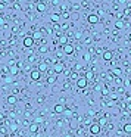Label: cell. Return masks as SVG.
<instances>
[{
  "instance_id": "21",
  "label": "cell",
  "mask_w": 131,
  "mask_h": 137,
  "mask_svg": "<svg viewBox=\"0 0 131 137\" xmlns=\"http://www.w3.org/2000/svg\"><path fill=\"white\" fill-rule=\"evenodd\" d=\"M115 27H116L118 30H122V28H124V22H122V21H116V22H115Z\"/></svg>"
},
{
  "instance_id": "30",
  "label": "cell",
  "mask_w": 131,
  "mask_h": 137,
  "mask_svg": "<svg viewBox=\"0 0 131 137\" xmlns=\"http://www.w3.org/2000/svg\"><path fill=\"white\" fill-rule=\"evenodd\" d=\"M84 59H86V61H90V53H86V55H84Z\"/></svg>"
},
{
  "instance_id": "20",
  "label": "cell",
  "mask_w": 131,
  "mask_h": 137,
  "mask_svg": "<svg viewBox=\"0 0 131 137\" xmlns=\"http://www.w3.org/2000/svg\"><path fill=\"white\" fill-rule=\"evenodd\" d=\"M50 19H52V22H59V19H60V16H59L58 13H52V16H50Z\"/></svg>"
},
{
  "instance_id": "10",
  "label": "cell",
  "mask_w": 131,
  "mask_h": 137,
  "mask_svg": "<svg viewBox=\"0 0 131 137\" xmlns=\"http://www.w3.org/2000/svg\"><path fill=\"white\" fill-rule=\"evenodd\" d=\"M38 71H40V72H47V71H49V63L40 62V63H38Z\"/></svg>"
},
{
  "instance_id": "16",
  "label": "cell",
  "mask_w": 131,
  "mask_h": 137,
  "mask_svg": "<svg viewBox=\"0 0 131 137\" xmlns=\"http://www.w3.org/2000/svg\"><path fill=\"white\" fill-rule=\"evenodd\" d=\"M111 72H112V74H114L115 77H121V75H122V71H121L119 68H114V69H112Z\"/></svg>"
},
{
  "instance_id": "38",
  "label": "cell",
  "mask_w": 131,
  "mask_h": 137,
  "mask_svg": "<svg viewBox=\"0 0 131 137\" xmlns=\"http://www.w3.org/2000/svg\"><path fill=\"white\" fill-rule=\"evenodd\" d=\"M38 1H44V0H38Z\"/></svg>"
},
{
  "instance_id": "22",
  "label": "cell",
  "mask_w": 131,
  "mask_h": 137,
  "mask_svg": "<svg viewBox=\"0 0 131 137\" xmlns=\"http://www.w3.org/2000/svg\"><path fill=\"white\" fill-rule=\"evenodd\" d=\"M40 53H47V50H49V47L47 46H40Z\"/></svg>"
},
{
  "instance_id": "28",
  "label": "cell",
  "mask_w": 131,
  "mask_h": 137,
  "mask_svg": "<svg viewBox=\"0 0 131 137\" xmlns=\"http://www.w3.org/2000/svg\"><path fill=\"white\" fill-rule=\"evenodd\" d=\"M115 83H116V84H122V80H121L119 77H116V78H115Z\"/></svg>"
},
{
  "instance_id": "18",
  "label": "cell",
  "mask_w": 131,
  "mask_h": 137,
  "mask_svg": "<svg viewBox=\"0 0 131 137\" xmlns=\"http://www.w3.org/2000/svg\"><path fill=\"white\" fill-rule=\"evenodd\" d=\"M56 80H58V75L55 74V75H50V77L47 78V83H49V84H55V83H56Z\"/></svg>"
},
{
  "instance_id": "26",
  "label": "cell",
  "mask_w": 131,
  "mask_h": 137,
  "mask_svg": "<svg viewBox=\"0 0 131 137\" xmlns=\"http://www.w3.org/2000/svg\"><path fill=\"white\" fill-rule=\"evenodd\" d=\"M102 93H103V96H106V94L109 93V90H108V87H106V86L103 87V90H102Z\"/></svg>"
},
{
  "instance_id": "1",
  "label": "cell",
  "mask_w": 131,
  "mask_h": 137,
  "mask_svg": "<svg viewBox=\"0 0 131 137\" xmlns=\"http://www.w3.org/2000/svg\"><path fill=\"white\" fill-rule=\"evenodd\" d=\"M62 50H63V53H65V55H72V53L75 52V47H74L72 44L66 43V44H63V46H62Z\"/></svg>"
},
{
  "instance_id": "5",
  "label": "cell",
  "mask_w": 131,
  "mask_h": 137,
  "mask_svg": "<svg viewBox=\"0 0 131 137\" xmlns=\"http://www.w3.org/2000/svg\"><path fill=\"white\" fill-rule=\"evenodd\" d=\"M87 84H88V81H87L86 77H80V78L77 80V86H78V89H86Z\"/></svg>"
},
{
  "instance_id": "13",
  "label": "cell",
  "mask_w": 131,
  "mask_h": 137,
  "mask_svg": "<svg viewBox=\"0 0 131 137\" xmlns=\"http://www.w3.org/2000/svg\"><path fill=\"white\" fill-rule=\"evenodd\" d=\"M6 100H7V103H9V105H15V103L18 102V97H16V96H7V97H6Z\"/></svg>"
},
{
  "instance_id": "34",
  "label": "cell",
  "mask_w": 131,
  "mask_h": 137,
  "mask_svg": "<svg viewBox=\"0 0 131 137\" xmlns=\"http://www.w3.org/2000/svg\"><path fill=\"white\" fill-rule=\"evenodd\" d=\"M63 89H65V90H68V89H69V84H68V83H65V86H63Z\"/></svg>"
},
{
  "instance_id": "12",
  "label": "cell",
  "mask_w": 131,
  "mask_h": 137,
  "mask_svg": "<svg viewBox=\"0 0 131 137\" xmlns=\"http://www.w3.org/2000/svg\"><path fill=\"white\" fill-rule=\"evenodd\" d=\"M35 7H37V10H38V12H40V13H41V12H44V10H46V4H44V1H38V3H37V6H35Z\"/></svg>"
},
{
  "instance_id": "3",
  "label": "cell",
  "mask_w": 131,
  "mask_h": 137,
  "mask_svg": "<svg viewBox=\"0 0 131 137\" xmlns=\"http://www.w3.org/2000/svg\"><path fill=\"white\" fill-rule=\"evenodd\" d=\"M34 41H35V40L32 38V34H28V35L24 38V46H25V47H32V46H34Z\"/></svg>"
},
{
  "instance_id": "27",
  "label": "cell",
  "mask_w": 131,
  "mask_h": 137,
  "mask_svg": "<svg viewBox=\"0 0 131 137\" xmlns=\"http://www.w3.org/2000/svg\"><path fill=\"white\" fill-rule=\"evenodd\" d=\"M18 69H19V68H12V69H10V74H13V75L18 74Z\"/></svg>"
},
{
  "instance_id": "7",
  "label": "cell",
  "mask_w": 131,
  "mask_h": 137,
  "mask_svg": "<svg viewBox=\"0 0 131 137\" xmlns=\"http://www.w3.org/2000/svg\"><path fill=\"white\" fill-rule=\"evenodd\" d=\"M87 21H88V24H97L99 22V16L96 13H90L87 16Z\"/></svg>"
},
{
  "instance_id": "37",
  "label": "cell",
  "mask_w": 131,
  "mask_h": 137,
  "mask_svg": "<svg viewBox=\"0 0 131 137\" xmlns=\"http://www.w3.org/2000/svg\"><path fill=\"white\" fill-rule=\"evenodd\" d=\"M128 40H130V41H131V34H130V35H128Z\"/></svg>"
},
{
  "instance_id": "2",
  "label": "cell",
  "mask_w": 131,
  "mask_h": 137,
  "mask_svg": "<svg viewBox=\"0 0 131 137\" xmlns=\"http://www.w3.org/2000/svg\"><path fill=\"white\" fill-rule=\"evenodd\" d=\"M100 131H102V127L99 125V122H97V124H91V125H90V134L97 136V134H100Z\"/></svg>"
},
{
  "instance_id": "32",
  "label": "cell",
  "mask_w": 131,
  "mask_h": 137,
  "mask_svg": "<svg viewBox=\"0 0 131 137\" xmlns=\"http://www.w3.org/2000/svg\"><path fill=\"white\" fill-rule=\"evenodd\" d=\"M34 59H35L34 56H29V58H28V62H34Z\"/></svg>"
},
{
  "instance_id": "29",
  "label": "cell",
  "mask_w": 131,
  "mask_h": 137,
  "mask_svg": "<svg viewBox=\"0 0 131 137\" xmlns=\"http://www.w3.org/2000/svg\"><path fill=\"white\" fill-rule=\"evenodd\" d=\"M63 114H66L68 117H71V115H72V111H69V109H65V112H63Z\"/></svg>"
},
{
  "instance_id": "6",
  "label": "cell",
  "mask_w": 131,
  "mask_h": 137,
  "mask_svg": "<svg viewBox=\"0 0 131 137\" xmlns=\"http://www.w3.org/2000/svg\"><path fill=\"white\" fill-rule=\"evenodd\" d=\"M40 78H41V72L38 71V68H37V69H32V71H31V80H32V81H38Z\"/></svg>"
},
{
  "instance_id": "31",
  "label": "cell",
  "mask_w": 131,
  "mask_h": 137,
  "mask_svg": "<svg viewBox=\"0 0 131 137\" xmlns=\"http://www.w3.org/2000/svg\"><path fill=\"white\" fill-rule=\"evenodd\" d=\"M37 102H38V103H43V102H44V97H38Z\"/></svg>"
},
{
  "instance_id": "25",
  "label": "cell",
  "mask_w": 131,
  "mask_h": 137,
  "mask_svg": "<svg viewBox=\"0 0 131 137\" xmlns=\"http://www.w3.org/2000/svg\"><path fill=\"white\" fill-rule=\"evenodd\" d=\"M103 52H105V50H103V49H100V47H97V49H96V53H97V55H103Z\"/></svg>"
},
{
  "instance_id": "11",
  "label": "cell",
  "mask_w": 131,
  "mask_h": 137,
  "mask_svg": "<svg viewBox=\"0 0 131 137\" xmlns=\"http://www.w3.org/2000/svg\"><path fill=\"white\" fill-rule=\"evenodd\" d=\"M28 130H29L32 134H37V131H38V124H37V122H31V124L28 125Z\"/></svg>"
},
{
  "instance_id": "23",
  "label": "cell",
  "mask_w": 131,
  "mask_h": 137,
  "mask_svg": "<svg viewBox=\"0 0 131 137\" xmlns=\"http://www.w3.org/2000/svg\"><path fill=\"white\" fill-rule=\"evenodd\" d=\"M106 122H108V121H106L105 118H102V120H99V125H100V127H103V125H106Z\"/></svg>"
},
{
  "instance_id": "17",
  "label": "cell",
  "mask_w": 131,
  "mask_h": 137,
  "mask_svg": "<svg viewBox=\"0 0 131 137\" xmlns=\"http://www.w3.org/2000/svg\"><path fill=\"white\" fill-rule=\"evenodd\" d=\"M86 78H87V81H91L94 78V72L93 71H87L86 72Z\"/></svg>"
},
{
  "instance_id": "35",
  "label": "cell",
  "mask_w": 131,
  "mask_h": 137,
  "mask_svg": "<svg viewBox=\"0 0 131 137\" xmlns=\"http://www.w3.org/2000/svg\"><path fill=\"white\" fill-rule=\"evenodd\" d=\"M3 24H4V19H3V18H0V25H3Z\"/></svg>"
},
{
  "instance_id": "15",
  "label": "cell",
  "mask_w": 131,
  "mask_h": 137,
  "mask_svg": "<svg viewBox=\"0 0 131 137\" xmlns=\"http://www.w3.org/2000/svg\"><path fill=\"white\" fill-rule=\"evenodd\" d=\"M58 40H59V43H60L62 46L68 43V37H66V35H59V38H58Z\"/></svg>"
},
{
  "instance_id": "9",
  "label": "cell",
  "mask_w": 131,
  "mask_h": 137,
  "mask_svg": "<svg viewBox=\"0 0 131 137\" xmlns=\"http://www.w3.org/2000/svg\"><path fill=\"white\" fill-rule=\"evenodd\" d=\"M102 56H103V61H112L114 59V53L111 50H105Z\"/></svg>"
},
{
  "instance_id": "19",
  "label": "cell",
  "mask_w": 131,
  "mask_h": 137,
  "mask_svg": "<svg viewBox=\"0 0 131 137\" xmlns=\"http://www.w3.org/2000/svg\"><path fill=\"white\" fill-rule=\"evenodd\" d=\"M122 131H124L125 134H131V124H125L124 128H122Z\"/></svg>"
},
{
  "instance_id": "8",
  "label": "cell",
  "mask_w": 131,
  "mask_h": 137,
  "mask_svg": "<svg viewBox=\"0 0 131 137\" xmlns=\"http://www.w3.org/2000/svg\"><path fill=\"white\" fill-rule=\"evenodd\" d=\"M65 109H66V106H65L63 103H58V105H55V112H56V114H63Z\"/></svg>"
},
{
  "instance_id": "33",
  "label": "cell",
  "mask_w": 131,
  "mask_h": 137,
  "mask_svg": "<svg viewBox=\"0 0 131 137\" xmlns=\"http://www.w3.org/2000/svg\"><path fill=\"white\" fill-rule=\"evenodd\" d=\"M125 108H127V109L131 112V102H130V103H127V106H125Z\"/></svg>"
},
{
  "instance_id": "24",
  "label": "cell",
  "mask_w": 131,
  "mask_h": 137,
  "mask_svg": "<svg viewBox=\"0 0 131 137\" xmlns=\"http://www.w3.org/2000/svg\"><path fill=\"white\" fill-rule=\"evenodd\" d=\"M71 78H72V80H75V81H77V80H78V78H80V77H78V74H77V72H72V74H71Z\"/></svg>"
},
{
  "instance_id": "4",
  "label": "cell",
  "mask_w": 131,
  "mask_h": 137,
  "mask_svg": "<svg viewBox=\"0 0 131 137\" xmlns=\"http://www.w3.org/2000/svg\"><path fill=\"white\" fill-rule=\"evenodd\" d=\"M63 69H65V65L62 62H55V65H53L55 74H60V72H63Z\"/></svg>"
},
{
  "instance_id": "14",
  "label": "cell",
  "mask_w": 131,
  "mask_h": 137,
  "mask_svg": "<svg viewBox=\"0 0 131 137\" xmlns=\"http://www.w3.org/2000/svg\"><path fill=\"white\" fill-rule=\"evenodd\" d=\"M43 37H44V35H43L41 31H35V32L32 34V38H34V40H43Z\"/></svg>"
},
{
  "instance_id": "36",
  "label": "cell",
  "mask_w": 131,
  "mask_h": 137,
  "mask_svg": "<svg viewBox=\"0 0 131 137\" xmlns=\"http://www.w3.org/2000/svg\"><path fill=\"white\" fill-rule=\"evenodd\" d=\"M124 1H125V0H118V3H124Z\"/></svg>"
}]
</instances>
